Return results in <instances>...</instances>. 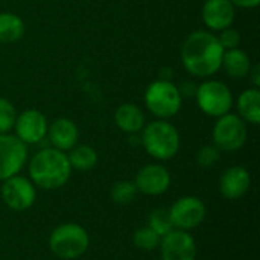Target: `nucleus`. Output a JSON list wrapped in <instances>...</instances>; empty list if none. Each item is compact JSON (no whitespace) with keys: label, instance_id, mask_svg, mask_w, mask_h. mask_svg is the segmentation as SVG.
<instances>
[{"label":"nucleus","instance_id":"9","mask_svg":"<svg viewBox=\"0 0 260 260\" xmlns=\"http://www.w3.org/2000/svg\"><path fill=\"white\" fill-rule=\"evenodd\" d=\"M0 193L3 203L15 212H24L30 209L37 200V190L34 183L29 178L20 175H14L5 180Z\"/></svg>","mask_w":260,"mask_h":260},{"label":"nucleus","instance_id":"10","mask_svg":"<svg viewBox=\"0 0 260 260\" xmlns=\"http://www.w3.org/2000/svg\"><path fill=\"white\" fill-rule=\"evenodd\" d=\"M27 160L26 145L11 134H0V181H5L23 169Z\"/></svg>","mask_w":260,"mask_h":260},{"label":"nucleus","instance_id":"22","mask_svg":"<svg viewBox=\"0 0 260 260\" xmlns=\"http://www.w3.org/2000/svg\"><path fill=\"white\" fill-rule=\"evenodd\" d=\"M137 192L134 181H117L111 187V200L119 206H128L134 201Z\"/></svg>","mask_w":260,"mask_h":260},{"label":"nucleus","instance_id":"6","mask_svg":"<svg viewBox=\"0 0 260 260\" xmlns=\"http://www.w3.org/2000/svg\"><path fill=\"white\" fill-rule=\"evenodd\" d=\"M195 98L200 110L212 117H221L233 107V94L221 81L203 82L200 87H197Z\"/></svg>","mask_w":260,"mask_h":260},{"label":"nucleus","instance_id":"4","mask_svg":"<svg viewBox=\"0 0 260 260\" xmlns=\"http://www.w3.org/2000/svg\"><path fill=\"white\" fill-rule=\"evenodd\" d=\"M90 247V236L87 230L73 222L58 225L49 238L50 251L62 260L81 257Z\"/></svg>","mask_w":260,"mask_h":260},{"label":"nucleus","instance_id":"20","mask_svg":"<svg viewBox=\"0 0 260 260\" xmlns=\"http://www.w3.org/2000/svg\"><path fill=\"white\" fill-rule=\"evenodd\" d=\"M24 34L23 20L12 12H0V43L18 41Z\"/></svg>","mask_w":260,"mask_h":260},{"label":"nucleus","instance_id":"19","mask_svg":"<svg viewBox=\"0 0 260 260\" xmlns=\"http://www.w3.org/2000/svg\"><path fill=\"white\" fill-rule=\"evenodd\" d=\"M238 110L239 117L244 122L259 125L260 123V91L254 88H248L241 93L238 99Z\"/></svg>","mask_w":260,"mask_h":260},{"label":"nucleus","instance_id":"12","mask_svg":"<svg viewBox=\"0 0 260 260\" xmlns=\"http://www.w3.org/2000/svg\"><path fill=\"white\" fill-rule=\"evenodd\" d=\"M47 120L46 116L35 110H24L21 114L17 116L14 129H15V137L20 139L24 145H35L41 142L46 134H47Z\"/></svg>","mask_w":260,"mask_h":260},{"label":"nucleus","instance_id":"13","mask_svg":"<svg viewBox=\"0 0 260 260\" xmlns=\"http://www.w3.org/2000/svg\"><path fill=\"white\" fill-rule=\"evenodd\" d=\"M139 192L151 197L165 193L171 186V174L161 165H146L143 166L134 180Z\"/></svg>","mask_w":260,"mask_h":260},{"label":"nucleus","instance_id":"3","mask_svg":"<svg viewBox=\"0 0 260 260\" xmlns=\"http://www.w3.org/2000/svg\"><path fill=\"white\" fill-rule=\"evenodd\" d=\"M178 129L165 119L154 120L143 126L142 145L145 151L157 160H171L180 149Z\"/></svg>","mask_w":260,"mask_h":260},{"label":"nucleus","instance_id":"17","mask_svg":"<svg viewBox=\"0 0 260 260\" xmlns=\"http://www.w3.org/2000/svg\"><path fill=\"white\" fill-rule=\"evenodd\" d=\"M114 122L119 129L128 134H136L145 126V114L134 104H123L114 113Z\"/></svg>","mask_w":260,"mask_h":260},{"label":"nucleus","instance_id":"5","mask_svg":"<svg viewBox=\"0 0 260 260\" xmlns=\"http://www.w3.org/2000/svg\"><path fill=\"white\" fill-rule=\"evenodd\" d=\"M183 98L180 90L171 81L158 79L148 85L145 91L146 108L158 119H169L181 108Z\"/></svg>","mask_w":260,"mask_h":260},{"label":"nucleus","instance_id":"29","mask_svg":"<svg viewBox=\"0 0 260 260\" xmlns=\"http://www.w3.org/2000/svg\"><path fill=\"white\" fill-rule=\"evenodd\" d=\"M248 75H251V81H253L254 87L257 88V87L260 85V66L259 64H256L254 67H251Z\"/></svg>","mask_w":260,"mask_h":260},{"label":"nucleus","instance_id":"23","mask_svg":"<svg viewBox=\"0 0 260 260\" xmlns=\"http://www.w3.org/2000/svg\"><path fill=\"white\" fill-rule=\"evenodd\" d=\"M148 227L151 230H154L160 238H163L165 235H168L169 232L174 230V224L171 221L169 216V210L166 209H157L154 210L149 218H148Z\"/></svg>","mask_w":260,"mask_h":260},{"label":"nucleus","instance_id":"2","mask_svg":"<svg viewBox=\"0 0 260 260\" xmlns=\"http://www.w3.org/2000/svg\"><path fill=\"white\" fill-rule=\"evenodd\" d=\"M72 175V166L67 154L55 148H44L38 151L29 163V177L34 186L44 190H55L62 187Z\"/></svg>","mask_w":260,"mask_h":260},{"label":"nucleus","instance_id":"18","mask_svg":"<svg viewBox=\"0 0 260 260\" xmlns=\"http://www.w3.org/2000/svg\"><path fill=\"white\" fill-rule=\"evenodd\" d=\"M221 67H224V70L227 72L230 78L242 79L250 73V69H251L250 56L241 49L225 50Z\"/></svg>","mask_w":260,"mask_h":260},{"label":"nucleus","instance_id":"15","mask_svg":"<svg viewBox=\"0 0 260 260\" xmlns=\"http://www.w3.org/2000/svg\"><path fill=\"white\" fill-rule=\"evenodd\" d=\"M251 186V175L244 166L229 168L219 180V192L227 200L242 198Z\"/></svg>","mask_w":260,"mask_h":260},{"label":"nucleus","instance_id":"27","mask_svg":"<svg viewBox=\"0 0 260 260\" xmlns=\"http://www.w3.org/2000/svg\"><path fill=\"white\" fill-rule=\"evenodd\" d=\"M218 41H219L221 47L224 49V52L238 49L239 43H241V34L233 27H225V29H222L221 35L218 37Z\"/></svg>","mask_w":260,"mask_h":260},{"label":"nucleus","instance_id":"1","mask_svg":"<svg viewBox=\"0 0 260 260\" xmlns=\"http://www.w3.org/2000/svg\"><path fill=\"white\" fill-rule=\"evenodd\" d=\"M224 49L218 37L207 30L192 32L183 43L181 62L184 69L198 78L215 75L222 64Z\"/></svg>","mask_w":260,"mask_h":260},{"label":"nucleus","instance_id":"28","mask_svg":"<svg viewBox=\"0 0 260 260\" xmlns=\"http://www.w3.org/2000/svg\"><path fill=\"white\" fill-rule=\"evenodd\" d=\"M235 6H239V8H245V9H250V8H256L259 6L260 0H230Z\"/></svg>","mask_w":260,"mask_h":260},{"label":"nucleus","instance_id":"11","mask_svg":"<svg viewBox=\"0 0 260 260\" xmlns=\"http://www.w3.org/2000/svg\"><path fill=\"white\" fill-rule=\"evenodd\" d=\"M161 260H195L197 242L189 232L174 229L160 241Z\"/></svg>","mask_w":260,"mask_h":260},{"label":"nucleus","instance_id":"14","mask_svg":"<svg viewBox=\"0 0 260 260\" xmlns=\"http://www.w3.org/2000/svg\"><path fill=\"white\" fill-rule=\"evenodd\" d=\"M203 21L212 30L230 27L236 18V6L230 0H206L203 6Z\"/></svg>","mask_w":260,"mask_h":260},{"label":"nucleus","instance_id":"7","mask_svg":"<svg viewBox=\"0 0 260 260\" xmlns=\"http://www.w3.org/2000/svg\"><path fill=\"white\" fill-rule=\"evenodd\" d=\"M247 125L236 114H224L218 117L213 128V142L219 151L235 152L239 151L247 142Z\"/></svg>","mask_w":260,"mask_h":260},{"label":"nucleus","instance_id":"26","mask_svg":"<svg viewBox=\"0 0 260 260\" xmlns=\"http://www.w3.org/2000/svg\"><path fill=\"white\" fill-rule=\"evenodd\" d=\"M221 158V151L215 145H204L197 152V163L201 168H212Z\"/></svg>","mask_w":260,"mask_h":260},{"label":"nucleus","instance_id":"24","mask_svg":"<svg viewBox=\"0 0 260 260\" xmlns=\"http://www.w3.org/2000/svg\"><path fill=\"white\" fill-rule=\"evenodd\" d=\"M160 241H161V238L154 230H151L149 227L139 229L133 235L134 245L142 251H154V250H157L160 247Z\"/></svg>","mask_w":260,"mask_h":260},{"label":"nucleus","instance_id":"25","mask_svg":"<svg viewBox=\"0 0 260 260\" xmlns=\"http://www.w3.org/2000/svg\"><path fill=\"white\" fill-rule=\"evenodd\" d=\"M15 119L17 111L14 105L8 99L0 98V134H6L8 131H11L14 128Z\"/></svg>","mask_w":260,"mask_h":260},{"label":"nucleus","instance_id":"21","mask_svg":"<svg viewBox=\"0 0 260 260\" xmlns=\"http://www.w3.org/2000/svg\"><path fill=\"white\" fill-rule=\"evenodd\" d=\"M67 158H69L72 169L85 172V171H90L96 166L98 152L91 146L79 145V146H73L70 149V154L67 155Z\"/></svg>","mask_w":260,"mask_h":260},{"label":"nucleus","instance_id":"16","mask_svg":"<svg viewBox=\"0 0 260 260\" xmlns=\"http://www.w3.org/2000/svg\"><path fill=\"white\" fill-rule=\"evenodd\" d=\"M52 146L58 151H70L78 143L79 129L76 123L67 117L56 119L50 126H47V134Z\"/></svg>","mask_w":260,"mask_h":260},{"label":"nucleus","instance_id":"8","mask_svg":"<svg viewBox=\"0 0 260 260\" xmlns=\"http://www.w3.org/2000/svg\"><path fill=\"white\" fill-rule=\"evenodd\" d=\"M206 213V204L198 197H183L177 200L169 209V216L174 229L184 232H190L201 225Z\"/></svg>","mask_w":260,"mask_h":260}]
</instances>
